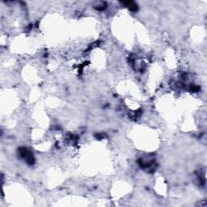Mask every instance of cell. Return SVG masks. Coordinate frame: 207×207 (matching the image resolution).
<instances>
[{
  "label": "cell",
  "mask_w": 207,
  "mask_h": 207,
  "mask_svg": "<svg viewBox=\"0 0 207 207\" xmlns=\"http://www.w3.org/2000/svg\"><path fill=\"white\" fill-rule=\"evenodd\" d=\"M123 4L126 5V7H128L129 8V10L134 11V12H135V11L138 10L137 5L134 3H133V2H123Z\"/></svg>",
  "instance_id": "cell-1"
}]
</instances>
